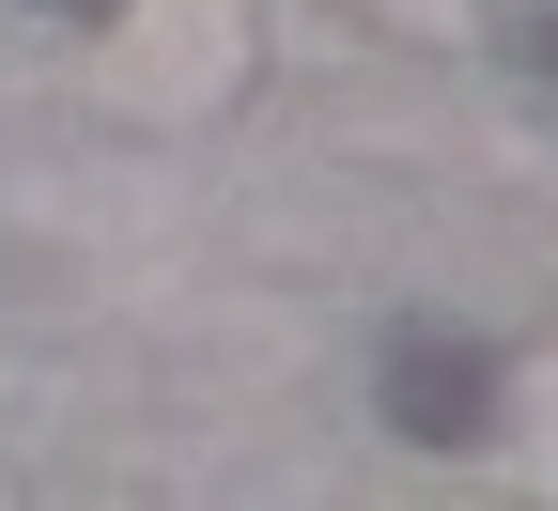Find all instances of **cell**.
<instances>
[{"label":"cell","mask_w":558,"mask_h":511,"mask_svg":"<svg viewBox=\"0 0 558 511\" xmlns=\"http://www.w3.org/2000/svg\"><path fill=\"white\" fill-rule=\"evenodd\" d=\"M388 418L418 434V450L497 434V356H481V341H388Z\"/></svg>","instance_id":"cell-1"},{"label":"cell","mask_w":558,"mask_h":511,"mask_svg":"<svg viewBox=\"0 0 558 511\" xmlns=\"http://www.w3.org/2000/svg\"><path fill=\"white\" fill-rule=\"evenodd\" d=\"M543 62H558V32H543Z\"/></svg>","instance_id":"cell-2"}]
</instances>
